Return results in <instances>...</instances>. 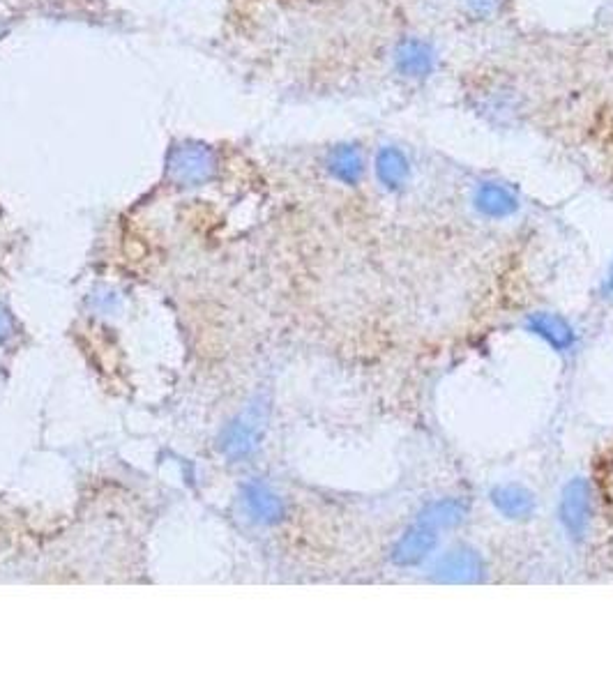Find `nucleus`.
<instances>
[{"label": "nucleus", "mask_w": 613, "mask_h": 691, "mask_svg": "<svg viewBox=\"0 0 613 691\" xmlns=\"http://www.w3.org/2000/svg\"><path fill=\"white\" fill-rule=\"evenodd\" d=\"M528 328H531V332L540 334L542 339H547L556 351H567V348H572L574 344V334L570 330V325L560 321L558 316L535 314L528 318Z\"/></svg>", "instance_id": "obj_8"}, {"label": "nucleus", "mask_w": 613, "mask_h": 691, "mask_svg": "<svg viewBox=\"0 0 613 691\" xmlns=\"http://www.w3.org/2000/svg\"><path fill=\"white\" fill-rule=\"evenodd\" d=\"M491 500H494L496 510L507 519H526L535 510V498L533 493L517 487V484H507V487H496L491 491Z\"/></svg>", "instance_id": "obj_7"}, {"label": "nucleus", "mask_w": 613, "mask_h": 691, "mask_svg": "<svg viewBox=\"0 0 613 691\" xmlns=\"http://www.w3.org/2000/svg\"><path fill=\"white\" fill-rule=\"evenodd\" d=\"M332 171L339 180L348 182V185H355L362 178V171H365V162H362L360 150L358 148H342L335 153L332 159Z\"/></svg>", "instance_id": "obj_10"}, {"label": "nucleus", "mask_w": 613, "mask_h": 691, "mask_svg": "<svg viewBox=\"0 0 613 691\" xmlns=\"http://www.w3.org/2000/svg\"><path fill=\"white\" fill-rule=\"evenodd\" d=\"M436 574H438V579H443V581L473 583L484 574V565H482V558L478 556V553H473L468 549H459V551L448 553V556L441 560Z\"/></svg>", "instance_id": "obj_4"}, {"label": "nucleus", "mask_w": 613, "mask_h": 691, "mask_svg": "<svg viewBox=\"0 0 613 691\" xmlns=\"http://www.w3.org/2000/svg\"><path fill=\"white\" fill-rule=\"evenodd\" d=\"M560 521L570 535L581 537L590 523V489L584 480H574L560 498Z\"/></svg>", "instance_id": "obj_2"}, {"label": "nucleus", "mask_w": 613, "mask_h": 691, "mask_svg": "<svg viewBox=\"0 0 613 691\" xmlns=\"http://www.w3.org/2000/svg\"><path fill=\"white\" fill-rule=\"evenodd\" d=\"M376 176L381 180V185L390 192H397L406 185L408 176H411V166H408L406 155L395 146H385L378 150L376 155Z\"/></svg>", "instance_id": "obj_6"}, {"label": "nucleus", "mask_w": 613, "mask_h": 691, "mask_svg": "<svg viewBox=\"0 0 613 691\" xmlns=\"http://www.w3.org/2000/svg\"><path fill=\"white\" fill-rule=\"evenodd\" d=\"M466 507L457 503V500H438V503L429 505L418 521L427 523V526L441 530V528H452L464 519Z\"/></svg>", "instance_id": "obj_9"}, {"label": "nucleus", "mask_w": 613, "mask_h": 691, "mask_svg": "<svg viewBox=\"0 0 613 691\" xmlns=\"http://www.w3.org/2000/svg\"><path fill=\"white\" fill-rule=\"evenodd\" d=\"M436 528L427 526V523L418 521L415 526L408 530V533L399 539L395 551H392V560H395L397 565H415L420 563V560H425L431 551H434L436 546Z\"/></svg>", "instance_id": "obj_3"}, {"label": "nucleus", "mask_w": 613, "mask_h": 691, "mask_svg": "<svg viewBox=\"0 0 613 691\" xmlns=\"http://www.w3.org/2000/svg\"><path fill=\"white\" fill-rule=\"evenodd\" d=\"M438 63L436 49L420 37H406L395 47V67L401 77L422 81L434 74Z\"/></svg>", "instance_id": "obj_1"}, {"label": "nucleus", "mask_w": 613, "mask_h": 691, "mask_svg": "<svg viewBox=\"0 0 613 691\" xmlns=\"http://www.w3.org/2000/svg\"><path fill=\"white\" fill-rule=\"evenodd\" d=\"M466 5L468 10L478 14V17H487V14L498 5V0H466Z\"/></svg>", "instance_id": "obj_11"}, {"label": "nucleus", "mask_w": 613, "mask_h": 691, "mask_svg": "<svg viewBox=\"0 0 613 691\" xmlns=\"http://www.w3.org/2000/svg\"><path fill=\"white\" fill-rule=\"evenodd\" d=\"M475 208L489 219H505L517 212L519 201L507 187L496 185V182H484L475 192Z\"/></svg>", "instance_id": "obj_5"}]
</instances>
